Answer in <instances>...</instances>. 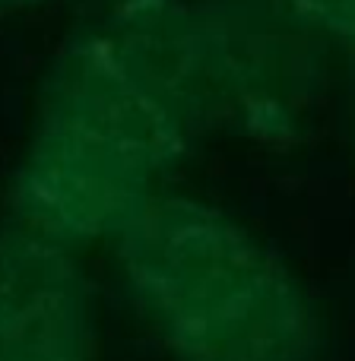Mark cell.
<instances>
[{
	"mask_svg": "<svg viewBox=\"0 0 355 361\" xmlns=\"http://www.w3.org/2000/svg\"><path fill=\"white\" fill-rule=\"evenodd\" d=\"M89 298L67 247L0 238V361H86Z\"/></svg>",
	"mask_w": 355,
	"mask_h": 361,
	"instance_id": "cell-2",
	"label": "cell"
},
{
	"mask_svg": "<svg viewBox=\"0 0 355 361\" xmlns=\"http://www.w3.org/2000/svg\"><path fill=\"white\" fill-rule=\"evenodd\" d=\"M121 269L178 361H318L305 288L251 235L193 203H146L121 231Z\"/></svg>",
	"mask_w": 355,
	"mask_h": 361,
	"instance_id": "cell-1",
	"label": "cell"
}]
</instances>
